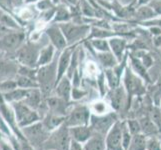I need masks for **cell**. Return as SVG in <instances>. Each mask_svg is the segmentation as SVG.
Listing matches in <instances>:
<instances>
[{"label": "cell", "mask_w": 161, "mask_h": 150, "mask_svg": "<svg viewBox=\"0 0 161 150\" xmlns=\"http://www.w3.org/2000/svg\"><path fill=\"white\" fill-rule=\"evenodd\" d=\"M22 135L36 150H43L44 143L50 135V131H48L42 121H38L31 125L20 128Z\"/></svg>", "instance_id": "6da1fadb"}, {"label": "cell", "mask_w": 161, "mask_h": 150, "mask_svg": "<svg viewBox=\"0 0 161 150\" xmlns=\"http://www.w3.org/2000/svg\"><path fill=\"white\" fill-rule=\"evenodd\" d=\"M71 140L69 127L63 123L50 132L48 139L44 143L43 150H69Z\"/></svg>", "instance_id": "7a4b0ae2"}, {"label": "cell", "mask_w": 161, "mask_h": 150, "mask_svg": "<svg viewBox=\"0 0 161 150\" xmlns=\"http://www.w3.org/2000/svg\"><path fill=\"white\" fill-rule=\"evenodd\" d=\"M36 81L38 82L40 90L44 97H48L52 88H55L57 81V67L54 63L46 64L40 67L36 74Z\"/></svg>", "instance_id": "3957f363"}, {"label": "cell", "mask_w": 161, "mask_h": 150, "mask_svg": "<svg viewBox=\"0 0 161 150\" xmlns=\"http://www.w3.org/2000/svg\"><path fill=\"white\" fill-rule=\"evenodd\" d=\"M10 105L14 111L15 119L19 128L31 125L33 123H35V122L41 120L39 113H38L36 110L30 108L28 105H26L23 101L13 102Z\"/></svg>", "instance_id": "277c9868"}, {"label": "cell", "mask_w": 161, "mask_h": 150, "mask_svg": "<svg viewBox=\"0 0 161 150\" xmlns=\"http://www.w3.org/2000/svg\"><path fill=\"white\" fill-rule=\"evenodd\" d=\"M116 121H117V117L113 113H107L102 115L93 114L90 117L89 126L91 127L94 134H98L105 137Z\"/></svg>", "instance_id": "5b68a950"}, {"label": "cell", "mask_w": 161, "mask_h": 150, "mask_svg": "<svg viewBox=\"0 0 161 150\" xmlns=\"http://www.w3.org/2000/svg\"><path fill=\"white\" fill-rule=\"evenodd\" d=\"M90 110L86 106H77L73 108L65 116L64 123L68 127L89 125L90 122Z\"/></svg>", "instance_id": "8992f818"}, {"label": "cell", "mask_w": 161, "mask_h": 150, "mask_svg": "<svg viewBox=\"0 0 161 150\" xmlns=\"http://www.w3.org/2000/svg\"><path fill=\"white\" fill-rule=\"evenodd\" d=\"M108 150H124L122 146V122L117 120L105 136Z\"/></svg>", "instance_id": "52a82bcc"}, {"label": "cell", "mask_w": 161, "mask_h": 150, "mask_svg": "<svg viewBox=\"0 0 161 150\" xmlns=\"http://www.w3.org/2000/svg\"><path fill=\"white\" fill-rule=\"evenodd\" d=\"M124 85L128 95L132 97L133 95H141L144 93V87L141 80L134 75L130 70H127L124 77Z\"/></svg>", "instance_id": "ba28073f"}, {"label": "cell", "mask_w": 161, "mask_h": 150, "mask_svg": "<svg viewBox=\"0 0 161 150\" xmlns=\"http://www.w3.org/2000/svg\"><path fill=\"white\" fill-rule=\"evenodd\" d=\"M38 56L39 54H38L37 50L29 45L23 46L17 51V59L19 60V62L30 68L37 64Z\"/></svg>", "instance_id": "9c48e42d"}, {"label": "cell", "mask_w": 161, "mask_h": 150, "mask_svg": "<svg viewBox=\"0 0 161 150\" xmlns=\"http://www.w3.org/2000/svg\"><path fill=\"white\" fill-rule=\"evenodd\" d=\"M26 105L32 109L36 110L38 113L39 111H43L44 103H43V94L40 89L38 88H33V89H29L28 93H27L26 97L22 100Z\"/></svg>", "instance_id": "30bf717a"}, {"label": "cell", "mask_w": 161, "mask_h": 150, "mask_svg": "<svg viewBox=\"0 0 161 150\" xmlns=\"http://www.w3.org/2000/svg\"><path fill=\"white\" fill-rule=\"evenodd\" d=\"M24 39L23 33L20 32H12L5 34L1 39H0V48L5 50H12L16 49L20 46Z\"/></svg>", "instance_id": "8fae6325"}, {"label": "cell", "mask_w": 161, "mask_h": 150, "mask_svg": "<svg viewBox=\"0 0 161 150\" xmlns=\"http://www.w3.org/2000/svg\"><path fill=\"white\" fill-rule=\"evenodd\" d=\"M61 31L63 32L65 38L68 41H75L82 37L88 30L87 26H76L72 24H62L60 26Z\"/></svg>", "instance_id": "7c38bea8"}, {"label": "cell", "mask_w": 161, "mask_h": 150, "mask_svg": "<svg viewBox=\"0 0 161 150\" xmlns=\"http://www.w3.org/2000/svg\"><path fill=\"white\" fill-rule=\"evenodd\" d=\"M110 105L115 111H120L124 107L126 101V93L123 87H115L109 93Z\"/></svg>", "instance_id": "4fadbf2b"}, {"label": "cell", "mask_w": 161, "mask_h": 150, "mask_svg": "<svg viewBox=\"0 0 161 150\" xmlns=\"http://www.w3.org/2000/svg\"><path fill=\"white\" fill-rule=\"evenodd\" d=\"M69 132L72 139L78 141L82 144H84L87 140H89L91 136L94 134L89 125L69 127Z\"/></svg>", "instance_id": "5bb4252c"}, {"label": "cell", "mask_w": 161, "mask_h": 150, "mask_svg": "<svg viewBox=\"0 0 161 150\" xmlns=\"http://www.w3.org/2000/svg\"><path fill=\"white\" fill-rule=\"evenodd\" d=\"M71 92L72 88L68 77H63L56 85H55V93L56 96L63 99L64 101L69 102V100L71 99Z\"/></svg>", "instance_id": "9a60e30c"}, {"label": "cell", "mask_w": 161, "mask_h": 150, "mask_svg": "<svg viewBox=\"0 0 161 150\" xmlns=\"http://www.w3.org/2000/svg\"><path fill=\"white\" fill-rule=\"evenodd\" d=\"M43 125L45 126V128L48 131H53L59 126L62 125L65 122V116H60L56 115L50 112H47V114L41 119Z\"/></svg>", "instance_id": "2e32d148"}, {"label": "cell", "mask_w": 161, "mask_h": 150, "mask_svg": "<svg viewBox=\"0 0 161 150\" xmlns=\"http://www.w3.org/2000/svg\"><path fill=\"white\" fill-rule=\"evenodd\" d=\"M47 35L50 38L52 44L58 49H63L66 46V40L63 32L57 27H50L47 30Z\"/></svg>", "instance_id": "e0dca14e"}, {"label": "cell", "mask_w": 161, "mask_h": 150, "mask_svg": "<svg viewBox=\"0 0 161 150\" xmlns=\"http://www.w3.org/2000/svg\"><path fill=\"white\" fill-rule=\"evenodd\" d=\"M83 149L84 150H106V142H105V137L93 134L89 140H87L83 144Z\"/></svg>", "instance_id": "ac0fdd59"}, {"label": "cell", "mask_w": 161, "mask_h": 150, "mask_svg": "<svg viewBox=\"0 0 161 150\" xmlns=\"http://www.w3.org/2000/svg\"><path fill=\"white\" fill-rule=\"evenodd\" d=\"M29 89H24V88H15L14 90H11L6 93H1V95L4 99V101L11 104L13 102L22 101L27 95Z\"/></svg>", "instance_id": "d6986e66"}, {"label": "cell", "mask_w": 161, "mask_h": 150, "mask_svg": "<svg viewBox=\"0 0 161 150\" xmlns=\"http://www.w3.org/2000/svg\"><path fill=\"white\" fill-rule=\"evenodd\" d=\"M140 126H141V131L143 134H145L147 137H151L159 134V130L157 128V126L153 123V121L150 119L149 116L146 117H142L139 119Z\"/></svg>", "instance_id": "ffe728a7"}, {"label": "cell", "mask_w": 161, "mask_h": 150, "mask_svg": "<svg viewBox=\"0 0 161 150\" xmlns=\"http://www.w3.org/2000/svg\"><path fill=\"white\" fill-rule=\"evenodd\" d=\"M69 63H70V52L69 51H65L62 56L60 57L59 62H58V67H57V83L63 78L64 73L66 72V70L69 67Z\"/></svg>", "instance_id": "44dd1931"}, {"label": "cell", "mask_w": 161, "mask_h": 150, "mask_svg": "<svg viewBox=\"0 0 161 150\" xmlns=\"http://www.w3.org/2000/svg\"><path fill=\"white\" fill-rule=\"evenodd\" d=\"M147 138L148 137L143 133L133 135L128 150H146Z\"/></svg>", "instance_id": "7402d4cb"}, {"label": "cell", "mask_w": 161, "mask_h": 150, "mask_svg": "<svg viewBox=\"0 0 161 150\" xmlns=\"http://www.w3.org/2000/svg\"><path fill=\"white\" fill-rule=\"evenodd\" d=\"M16 83H17V86L20 88H24V89H33V88H39V84L38 82L31 78L28 76H24V75H20L17 77L16 79Z\"/></svg>", "instance_id": "603a6c76"}, {"label": "cell", "mask_w": 161, "mask_h": 150, "mask_svg": "<svg viewBox=\"0 0 161 150\" xmlns=\"http://www.w3.org/2000/svg\"><path fill=\"white\" fill-rule=\"evenodd\" d=\"M53 52H54L53 46H47L46 48L42 49L39 53V56H38L37 64L40 66L49 64V62H50L53 58Z\"/></svg>", "instance_id": "cb8c5ba5"}, {"label": "cell", "mask_w": 161, "mask_h": 150, "mask_svg": "<svg viewBox=\"0 0 161 150\" xmlns=\"http://www.w3.org/2000/svg\"><path fill=\"white\" fill-rule=\"evenodd\" d=\"M0 25L7 26L9 28H18L16 21L2 9H0Z\"/></svg>", "instance_id": "d4e9b609"}, {"label": "cell", "mask_w": 161, "mask_h": 150, "mask_svg": "<svg viewBox=\"0 0 161 150\" xmlns=\"http://www.w3.org/2000/svg\"><path fill=\"white\" fill-rule=\"evenodd\" d=\"M132 134L130 133L126 122H122V146L124 150H128L132 140Z\"/></svg>", "instance_id": "484cf974"}, {"label": "cell", "mask_w": 161, "mask_h": 150, "mask_svg": "<svg viewBox=\"0 0 161 150\" xmlns=\"http://www.w3.org/2000/svg\"><path fill=\"white\" fill-rule=\"evenodd\" d=\"M110 45L114 54L116 55V57L118 59H121L122 52H123V49L125 47V41L122 39H112L110 41Z\"/></svg>", "instance_id": "4316f807"}, {"label": "cell", "mask_w": 161, "mask_h": 150, "mask_svg": "<svg viewBox=\"0 0 161 150\" xmlns=\"http://www.w3.org/2000/svg\"><path fill=\"white\" fill-rule=\"evenodd\" d=\"M149 117L153 121V123L157 126L159 132L161 133V110L158 107H153L150 111Z\"/></svg>", "instance_id": "83f0119b"}, {"label": "cell", "mask_w": 161, "mask_h": 150, "mask_svg": "<svg viewBox=\"0 0 161 150\" xmlns=\"http://www.w3.org/2000/svg\"><path fill=\"white\" fill-rule=\"evenodd\" d=\"M17 83H16V80H4L0 82V93H6L9 92L11 90H14L15 88H17Z\"/></svg>", "instance_id": "f1b7e54d"}, {"label": "cell", "mask_w": 161, "mask_h": 150, "mask_svg": "<svg viewBox=\"0 0 161 150\" xmlns=\"http://www.w3.org/2000/svg\"><path fill=\"white\" fill-rule=\"evenodd\" d=\"M126 124H127V127H128V129H129V131H130V133H131L132 135H135V134H139V133H142L139 120H136V119L127 120L126 121Z\"/></svg>", "instance_id": "f546056e"}, {"label": "cell", "mask_w": 161, "mask_h": 150, "mask_svg": "<svg viewBox=\"0 0 161 150\" xmlns=\"http://www.w3.org/2000/svg\"><path fill=\"white\" fill-rule=\"evenodd\" d=\"M106 78L108 81V84L111 88L117 87L119 84V75L115 73V71L108 69L106 71Z\"/></svg>", "instance_id": "4dcf8cb0"}, {"label": "cell", "mask_w": 161, "mask_h": 150, "mask_svg": "<svg viewBox=\"0 0 161 150\" xmlns=\"http://www.w3.org/2000/svg\"><path fill=\"white\" fill-rule=\"evenodd\" d=\"M132 64H133V67H134L135 71L137 72L138 74H139L140 76H142L143 78H145L147 81H149V78L147 76V73H146V67L144 66L143 64H141L139 61H137L136 59L133 58L132 59Z\"/></svg>", "instance_id": "1f68e13d"}, {"label": "cell", "mask_w": 161, "mask_h": 150, "mask_svg": "<svg viewBox=\"0 0 161 150\" xmlns=\"http://www.w3.org/2000/svg\"><path fill=\"white\" fill-rule=\"evenodd\" d=\"M99 59H100L101 63L106 66V67H111L115 64V59L111 54L109 53H102L99 54Z\"/></svg>", "instance_id": "d6a6232c"}, {"label": "cell", "mask_w": 161, "mask_h": 150, "mask_svg": "<svg viewBox=\"0 0 161 150\" xmlns=\"http://www.w3.org/2000/svg\"><path fill=\"white\" fill-rule=\"evenodd\" d=\"M146 150H161V143L156 137H148Z\"/></svg>", "instance_id": "836d02e7"}, {"label": "cell", "mask_w": 161, "mask_h": 150, "mask_svg": "<svg viewBox=\"0 0 161 150\" xmlns=\"http://www.w3.org/2000/svg\"><path fill=\"white\" fill-rule=\"evenodd\" d=\"M10 67H11V66L8 65L7 63L0 61V79H1L0 81H4L5 77L9 76V73L11 72Z\"/></svg>", "instance_id": "e575fe53"}, {"label": "cell", "mask_w": 161, "mask_h": 150, "mask_svg": "<svg viewBox=\"0 0 161 150\" xmlns=\"http://www.w3.org/2000/svg\"><path fill=\"white\" fill-rule=\"evenodd\" d=\"M92 110L97 115H102L106 113V103L104 102H95L92 106Z\"/></svg>", "instance_id": "d590c367"}, {"label": "cell", "mask_w": 161, "mask_h": 150, "mask_svg": "<svg viewBox=\"0 0 161 150\" xmlns=\"http://www.w3.org/2000/svg\"><path fill=\"white\" fill-rule=\"evenodd\" d=\"M69 18H70V15L68 13V11L65 8H59L56 13V16H55V20L56 21H65V20H68Z\"/></svg>", "instance_id": "8d00e7d4"}, {"label": "cell", "mask_w": 161, "mask_h": 150, "mask_svg": "<svg viewBox=\"0 0 161 150\" xmlns=\"http://www.w3.org/2000/svg\"><path fill=\"white\" fill-rule=\"evenodd\" d=\"M0 150H14L8 138H4V135L2 134L0 135Z\"/></svg>", "instance_id": "74e56055"}, {"label": "cell", "mask_w": 161, "mask_h": 150, "mask_svg": "<svg viewBox=\"0 0 161 150\" xmlns=\"http://www.w3.org/2000/svg\"><path fill=\"white\" fill-rule=\"evenodd\" d=\"M92 44H93V46L95 47L96 49L101 50V51H103V52H105V51L107 52L108 50H109L108 44L105 42L104 40H94L92 42Z\"/></svg>", "instance_id": "f35d334b"}, {"label": "cell", "mask_w": 161, "mask_h": 150, "mask_svg": "<svg viewBox=\"0 0 161 150\" xmlns=\"http://www.w3.org/2000/svg\"><path fill=\"white\" fill-rule=\"evenodd\" d=\"M138 16L139 18H147L153 16V11L149 7H142L138 10Z\"/></svg>", "instance_id": "ab89813d"}, {"label": "cell", "mask_w": 161, "mask_h": 150, "mask_svg": "<svg viewBox=\"0 0 161 150\" xmlns=\"http://www.w3.org/2000/svg\"><path fill=\"white\" fill-rule=\"evenodd\" d=\"M34 13L32 12V10L29 9V8H24L22 9L20 12H19V16L21 18H23L24 20H30L32 19L33 17H34Z\"/></svg>", "instance_id": "60d3db41"}, {"label": "cell", "mask_w": 161, "mask_h": 150, "mask_svg": "<svg viewBox=\"0 0 161 150\" xmlns=\"http://www.w3.org/2000/svg\"><path fill=\"white\" fill-rule=\"evenodd\" d=\"M37 7L40 10H48L52 7V3L50 0H41L37 3Z\"/></svg>", "instance_id": "b9f144b4"}, {"label": "cell", "mask_w": 161, "mask_h": 150, "mask_svg": "<svg viewBox=\"0 0 161 150\" xmlns=\"http://www.w3.org/2000/svg\"><path fill=\"white\" fill-rule=\"evenodd\" d=\"M19 150H36L26 139H19Z\"/></svg>", "instance_id": "7bdbcfd3"}, {"label": "cell", "mask_w": 161, "mask_h": 150, "mask_svg": "<svg viewBox=\"0 0 161 150\" xmlns=\"http://www.w3.org/2000/svg\"><path fill=\"white\" fill-rule=\"evenodd\" d=\"M85 94H86V92L79 90L77 87H74L73 89H72V92H71V98L77 100V99H80L81 97H83Z\"/></svg>", "instance_id": "ee69618b"}, {"label": "cell", "mask_w": 161, "mask_h": 150, "mask_svg": "<svg viewBox=\"0 0 161 150\" xmlns=\"http://www.w3.org/2000/svg\"><path fill=\"white\" fill-rule=\"evenodd\" d=\"M69 150H84L83 149V145L82 143L76 141V140H71V143H70V147H69Z\"/></svg>", "instance_id": "f6af8a7d"}, {"label": "cell", "mask_w": 161, "mask_h": 150, "mask_svg": "<svg viewBox=\"0 0 161 150\" xmlns=\"http://www.w3.org/2000/svg\"><path fill=\"white\" fill-rule=\"evenodd\" d=\"M86 70L88 71V73H90V74H95V73H96V71H97V67H96L95 63H93V62H88L87 65H86Z\"/></svg>", "instance_id": "bcb514c9"}, {"label": "cell", "mask_w": 161, "mask_h": 150, "mask_svg": "<svg viewBox=\"0 0 161 150\" xmlns=\"http://www.w3.org/2000/svg\"><path fill=\"white\" fill-rule=\"evenodd\" d=\"M152 7L157 13L161 14V0H155L152 2Z\"/></svg>", "instance_id": "7dc6e473"}, {"label": "cell", "mask_w": 161, "mask_h": 150, "mask_svg": "<svg viewBox=\"0 0 161 150\" xmlns=\"http://www.w3.org/2000/svg\"><path fill=\"white\" fill-rule=\"evenodd\" d=\"M152 64V60L150 58V56H145V58H144V62H143V65L145 66V67H149Z\"/></svg>", "instance_id": "c3c4849f"}, {"label": "cell", "mask_w": 161, "mask_h": 150, "mask_svg": "<svg viewBox=\"0 0 161 150\" xmlns=\"http://www.w3.org/2000/svg\"><path fill=\"white\" fill-rule=\"evenodd\" d=\"M62 1L67 4H75L76 3V0H62Z\"/></svg>", "instance_id": "681fc988"}, {"label": "cell", "mask_w": 161, "mask_h": 150, "mask_svg": "<svg viewBox=\"0 0 161 150\" xmlns=\"http://www.w3.org/2000/svg\"><path fill=\"white\" fill-rule=\"evenodd\" d=\"M133 1V0H120V2L122 4H124V5H127V4H129Z\"/></svg>", "instance_id": "f907efd6"}, {"label": "cell", "mask_w": 161, "mask_h": 150, "mask_svg": "<svg viewBox=\"0 0 161 150\" xmlns=\"http://www.w3.org/2000/svg\"><path fill=\"white\" fill-rule=\"evenodd\" d=\"M15 1H17V2H21L22 0H15Z\"/></svg>", "instance_id": "816d5d0a"}, {"label": "cell", "mask_w": 161, "mask_h": 150, "mask_svg": "<svg viewBox=\"0 0 161 150\" xmlns=\"http://www.w3.org/2000/svg\"><path fill=\"white\" fill-rule=\"evenodd\" d=\"M53 1H54V2H57V1H58V0H53Z\"/></svg>", "instance_id": "f5cc1de1"}, {"label": "cell", "mask_w": 161, "mask_h": 150, "mask_svg": "<svg viewBox=\"0 0 161 150\" xmlns=\"http://www.w3.org/2000/svg\"><path fill=\"white\" fill-rule=\"evenodd\" d=\"M106 150H108V149H106Z\"/></svg>", "instance_id": "db71d44e"}]
</instances>
